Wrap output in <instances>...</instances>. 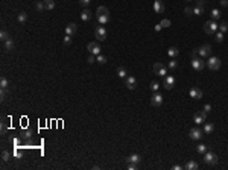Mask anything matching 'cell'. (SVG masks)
I'll return each mask as SVG.
<instances>
[{"instance_id": "19", "label": "cell", "mask_w": 228, "mask_h": 170, "mask_svg": "<svg viewBox=\"0 0 228 170\" xmlns=\"http://www.w3.org/2000/svg\"><path fill=\"white\" fill-rule=\"evenodd\" d=\"M91 11L90 9H82V12H81V20L82 21H90L91 20Z\"/></svg>"}, {"instance_id": "27", "label": "cell", "mask_w": 228, "mask_h": 170, "mask_svg": "<svg viewBox=\"0 0 228 170\" xmlns=\"http://www.w3.org/2000/svg\"><path fill=\"white\" fill-rule=\"evenodd\" d=\"M177 67H178V61L175 59V58H172V59L167 62V68H169V70H177Z\"/></svg>"}, {"instance_id": "41", "label": "cell", "mask_w": 228, "mask_h": 170, "mask_svg": "<svg viewBox=\"0 0 228 170\" xmlns=\"http://www.w3.org/2000/svg\"><path fill=\"white\" fill-rule=\"evenodd\" d=\"M0 96H2V100H5L8 96V88H0Z\"/></svg>"}, {"instance_id": "38", "label": "cell", "mask_w": 228, "mask_h": 170, "mask_svg": "<svg viewBox=\"0 0 228 170\" xmlns=\"http://www.w3.org/2000/svg\"><path fill=\"white\" fill-rule=\"evenodd\" d=\"M216 41L217 43H222L224 41V32H221V31L216 32Z\"/></svg>"}, {"instance_id": "11", "label": "cell", "mask_w": 228, "mask_h": 170, "mask_svg": "<svg viewBox=\"0 0 228 170\" xmlns=\"http://www.w3.org/2000/svg\"><path fill=\"white\" fill-rule=\"evenodd\" d=\"M173 85H175V78L173 76H164L163 78V87L166 88V90H172L173 88Z\"/></svg>"}, {"instance_id": "47", "label": "cell", "mask_w": 228, "mask_h": 170, "mask_svg": "<svg viewBox=\"0 0 228 170\" xmlns=\"http://www.w3.org/2000/svg\"><path fill=\"white\" fill-rule=\"evenodd\" d=\"M138 164H133V163H128V170H137Z\"/></svg>"}, {"instance_id": "40", "label": "cell", "mask_w": 228, "mask_h": 170, "mask_svg": "<svg viewBox=\"0 0 228 170\" xmlns=\"http://www.w3.org/2000/svg\"><path fill=\"white\" fill-rule=\"evenodd\" d=\"M219 31L225 33L228 31V23H221V24H219Z\"/></svg>"}, {"instance_id": "20", "label": "cell", "mask_w": 228, "mask_h": 170, "mask_svg": "<svg viewBox=\"0 0 228 170\" xmlns=\"http://www.w3.org/2000/svg\"><path fill=\"white\" fill-rule=\"evenodd\" d=\"M96 18H98L99 24H107L110 21V15H103V14H96Z\"/></svg>"}, {"instance_id": "34", "label": "cell", "mask_w": 228, "mask_h": 170, "mask_svg": "<svg viewBox=\"0 0 228 170\" xmlns=\"http://www.w3.org/2000/svg\"><path fill=\"white\" fill-rule=\"evenodd\" d=\"M8 87H9V80L5 76H2V79H0V88H8Z\"/></svg>"}, {"instance_id": "16", "label": "cell", "mask_w": 228, "mask_h": 170, "mask_svg": "<svg viewBox=\"0 0 228 170\" xmlns=\"http://www.w3.org/2000/svg\"><path fill=\"white\" fill-rule=\"evenodd\" d=\"M204 0H198L196 2V6L193 8V14L195 15H202L204 14Z\"/></svg>"}, {"instance_id": "53", "label": "cell", "mask_w": 228, "mask_h": 170, "mask_svg": "<svg viewBox=\"0 0 228 170\" xmlns=\"http://www.w3.org/2000/svg\"><path fill=\"white\" fill-rule=\"evenodd\" d=\"M172 170H182V167L178 166V164H175V166H172Z\"/></svg>"}, {"instance_id": "22", "label": "cell", "mask_w": 228, "mask_h": 170, "mask_svg": "<svg viewBox=\"0 0 228 170\" xmlns=\"http://www.w3.org/2000/svg\"><path fill=\"white\" fill-rule=\"evenodd\" d=\"M167 55H169L170 58H177V56L180 55V49H177V47H170V49H167Z\"/></svg>"}, {"instance_id": "55", "label": "cell", "mask_w": 228, "mask_h": 170, "mask_svg": "<svg viewBox=\"0 0 228 170\" xmlns=\"http://www.w3.org/2000/svg\"><path fill=\"white\" fill-rule=\"evenodd\" d=\"M43 2H44V3L47 5V3H50V2H53V0H43Z\"/></svg>"}, {"instance_id": "8", "label": "cell", "mask_w": 228, "mask_h": 170, "mask_svg": "<svg viewBox=\"0 0 228 170\" xmlns=\"http://www.w3.org/2000/svg\"><path fill=\"white\" fill-rule=\"evenodd\" d=\"M202 135H204V131L201 129V128H192L190 132H189L190 140H195V141L201 140V138H202Z\"/></svg>"}, {"instance_id": "46", "label": "cell", "mask_w": 228, "mask_h": 170, "mask_svg": "<svg viewBox=\"0 0 228 170\" xmlns=\"http://www.w3.org/2000/svg\"><path fill=\"white\" fill-rule=\"evenodd\" d=\"M53 8H55V2H50V3L46 5V9H47V11H52Z\"/></svg>"}, {"instance_id": "49", "label": "cell", "mask_w": 228, "mask_h": 170, "mask_svg": "<svg viewBox=\"0 0 228 170\" xmlns=\"http://www.w3.org/2000/svg\"><path fill=\"white\" fill-rule=\"evenodd\" d=\"M94 61H96V56H94V55H90L88 59H87V62H88V64H93Z\"/></svg>"}, {"instance_id": "9", "label": "cell", "mask_w": 228, "mask_h": 170, "mask_svg": "<svg viewBox=\"0 0 228 170\" xmlns=\"http://www.w3.org/2000/svg\"><path fill=\"white\" fill-rule=\"evenodd\" d=\"M198 55L201 58H208L212 55V46H210V44H204V46L198 47Z\"/></svg>"}, {"instance_id": "6", "label": "cell", "mask_w": 228, "mask_h": 170, "mask_svg": "<svg viewBox=\"0 0 228 170\" xmlns=\"http://www.w3.org/2000/svg\"><path fill=\"white\" fill-rule=\"evenodd\" d=\"M94 37L98 38V41H103L105 38H107V29H105L102 24L96 26V29H94Z\"/></svg>"}, {"instance_id": "54", "label": "cell", "mask_w": 228, "mask_h": 170, "mask_svg": "<svg viewBox=\"0 0 228 170\" xmlns=\"http://www.w3.org/2000/svg\"><path fill=\"white\" fill-rule=\"evenodd\" d=\"M221 6H228V0H221Z\"/></svg>"}, {"instance_id": "24", "label": "cell", "mask_w": 228, "mask_h": 170, "mask_svg": "<svg viewBox=\"0 0 228 170\" xmlns=\"http://www.w3.org/2000/svg\"><path fill=\"white\" fill-rule=\"evenodd\" d=\"M202 131H204V134H212V132L214 131V124H213V123H205Z\"/></svg>"}, {"instance_id": "26", "label": "cell", "mask_w": 228, "mask_h": 170, "mask_svg": "<svg viewBox=\"0 0 228 170\" xmlns=\"http://www.w3.org/2000/svg\"><path fill=\"white\" fill-rule=\"evenodd\" d=\"M3 44H5V49H6L8 52H11V50L14 49V40H12V38H9V40H6V41H5Z\"/></svg>"}, {"instance_id": "51", "label": "cell", "mask_w": 228, "mask_h": 170, "mask_svg": "<svg viewBox=\"0 0 228 170\" xmlns=\"http://www.w3.org/2000/svg\"><path fill=\"white\" fill-rule=\"evenodd\" d=\"M204 111H205V112H207V114H208V112H210V111H212V105H210V103H207V105H205V106H204Z\"/></svg>"}, {"instance_id": "39", "label": "cell", "mask_w": 228, "mask_h": 170, "mask_svg": "<svg viewBox=\"0 0 228 170\" xmlns=\"http://www.w3.org/2000/svg\"><path fill=\"white\" fill-rule=\"evenodd\" d=\"M32 146H33V140L29 138V140H24V144L21 147H32Z\"/></svg>"}, {"instance_id": "29", "label": "cell", "mask_w": 228, "mask_h": 170, "mask_svg": "<svg viewBox=\"0 0 228 170\" xmlns=\"http://www.w3.org/2000/svg\"><path fill=\"white\" fill-rule=\"evenodd\" d=\"M11 152H8V150H3L2 152V161H3V163H8V161H9L11 159Z\"/></svg>"}, {"instance_id": "31", "label": "cell", "mask_w": 228, "mask_h": 170, "mask_svg": "<svg viewBox=\"0 0 228 170\" xmlns=\"http://www.w3.org/2000/svg\"><path fill=\"white\" fill-rule=\"evenodd\" d=\"M17 20H19L20 23H24L26 20H28V14H26L24 11H21V12L19 14V17H17Z\"/></svg>"}, {"instance_id": "21", "label": "cell", "mask_w": 228, "mask_h": 170, "mask_svg": "<svg viewBox=\"0 0 228 170\" xmlns=\"http://www.w3.org/2000/svg\"><path fill=\"white\" fill-rule=\"evenodd\" d=\"M32 135H33V132H32L31 129H23L21 134H20V137H21L23 140H29V138H32Z\"/></svg>"}, {"instance_id": "44", "label": "cell", "mask_w": 228, "mask_h": 170, "mask_svg": "<svg viewBox=\"0 0 228 170\" xmlns=\"http://www.w3.org/2000/svg\"><path fill=\"white\" fill-rule=\"evenodd\" d=\"M64 44H66V46L72 44V37H70V35H66V37H64Z\"/></svg>"}, {"instance_id": "36", "label": "cell", "mask_w": 228, "mask_h": 170, "mask_svg": "<svg viewBox=\"0 0 228 170\" xmlns=\"http://www.w3.org/2000/svg\"><path fill=\"white\" fill-rule=\"evenodd\" d=\"M9 38H11V37H9V33H8V32H6L5 29H3L2 32H0V40H2L3 43H5L6 40H9Z\"/></svg>"}, {"instance_id": "14", "label": "cell", "mask_w": 228, "mask_h": 170, "mask_svg": "<svg viewBox=\"0 0 228 170\" xmlns=\"http://www.w3.org/2000/svg\"><path fill=\"white\" fill-rule=\"evenodd\" d=\"M154 11H155V14H163L166 11V5H164L163 0H155L154 2Z\"/></svg>"}, {"instance_id": "23", "label": "cell", "mask_w": 228, "mask_h": 170, "mask_svg": "<svg viewBox=\"0 0 228 170\" xmlns=\"http://www.w3.org/2000/svg\"><path fill=\"white\" fill-rule=\"evenodd\" d=\"M184 169L186 170H198V163H195V161H189V163H186Z\"/></svg>"}, {"instance_id": "13", "label": "cell", "mask_w": 228, "mask_h": 170, "mask_svg": "<svg viewBox=\"0 0 228 170\" xmlns=\"http://www.w3.org/2000/svg\"><path fill=\"white\" fill-rule=\"evenodd\" d=\"M151 105L152 106H161L163 105V96L160 94V93H154L152 94V97H151Z\"/></svg>"}, {"instance_id": "2", "label": "cell", "mask_w": 228, "mask_h": 170, "mask_svg": "<svg viewBox=\"0 0 228 170\" xmlns=\"http://www.w3.org/2000/svg\"><path fill=\"white\" fill-rule=\"evenodd\" d=\"M204 163L207 166H216L217 164V156H216L214 152H212V150L205 152V154H204Z\"/></svg>"}, {"instance_id": "5", "label": "cell", "mask_w": 228, "mask_h": 170, "mask_svg": "<svg viewBox=\"0 0 228 170\" xmlns=\"http://www.w3.org/2000/svg\"><path fill=\"white\" fill-rule=\"evenodd\" d=\"M192 68L195 71H202L204 70V59L198 56H192Z\"/></svg>"}, {"instance_id": "15", "label": "cell", "mask_w": 228, "mask_h": 170, "mask_svg": "<svg viewBox=\"0 0 228 170\" xmlns=\"http://www.w3.org/2000/svg\"><path fill=\"white\" fill-rule=\"evenodd\" d=\"M205 119H207V112H205V111L193 114V122H195L196 124H202V123L205 122Z\"/></svg>"}, {"instance_id": "4", "label": "cell", "mask_w": 228, "mask_h": 170, "mask_svg": "<svg viewBox=\"0 0 228 170\" xmlns=\"http://www.w3.org/2000/svg\"><path fill=\"white\" fill-rule=\"evenodd\" d=\"M87 50H88L91 55H94V56H98V55H100V52H102V47H100V44L99 43H96V41H91V43H88V46H87Z\"/></svg>"}, {"instance_id": "52", "label": "cell", "mask_w": 228, "mask_h": 170, "mask_svg": "<svg viewBox=\"0 0 228 170\" xmlns=\"http://www.w3.org/2000/svg\"><path fill=\"white\" fill-rule=\"evenodd\" d=\"M163 29V26L161 24H155V32H160Z\"/></svg>"}, {"instance_id": "42", "label": "cell", "mask_w": 228, "mask_h": 170, "mask_svg": "<svg viewBox=\"0 0 228 170\" xmlns=\"http://www.w3.org/2000/svg\"><path fill=\"white\" fill-rule=\"evenodd\" d=\"M160 24L163 26V28H169V26H170V20L169 18H164V20L160 21Z\"/></svg>"}, {"instance_id": "37", "label": "cell", "mask_w": 228, "mask_h": 170, "mask_svg": "<svg viewBox=\"0 0 228 170\" xmlns=\"http://www.w3.org/2000/svg\"><path fill=\"white\" fill-rule=\"evenodd\" d=\"M149 87H151V90L155 93L157 90H158V87H160V84L158 82H157V80H152V82H151V85H149Z\"/></svg>"}, {"instance_id": "35", "label": "cell", "mask_w": 228, "mask_h": 170, "mask_svg": "<svg viewBox=\"0 0 228 170\" xmlns=\"http://www.w3.org/2000/svg\"><path fill=\"white\" fill-rule=\"evenodd\" d=\"M96 62H99V64H107V56L100 53V55L96 56Z\"/></svg>"}, {"instance_id": "18", "label": "cell", "mask_w": 228, "mask_h": 170, "mask_svg": "<svg viewBox=\"0 0 228 170\" xmlns=\"http://www.w3.org/2000/svg\"><path fill=\"white\" fill-rule=\"evenodd\" d=\"M76 31H78V28H76V24L75 23H68L67 26H66V35H75L76 33Z\"/></svg>"}, {"instance_id": "10", "label": "cell", "mask_w": 228, "mask_h": 170, "mask_svg": "<svg viewBox=\"0 0 228 170\" xmlns=\"http://www.w3.org/2000/svg\"><path fill=\"white\" fill-rule=\"evenodd\" d=\"M125 85H126L128 90H134V88L137 87V79H135L133 75H128V76L125 78Z\"/></svg>"}, {"instance_id": "7", "label": "cell", "mask_w": 228, "mask_h": 170, "mask_svg": "<svg viewBox=\"0 0 228 170\" xmlns=\"http://www.w3.org/2000/svg\"><path fill=\"white\" fill-rule=\"evenodd\" d=\"M152 68H154V73H155V75H158V76H161V78H164L166 73H167V70H166V65L163 64V62H155Z\"/></svg>"}, {"instance_id": "56", "label": "cell", "mask_w": 228, "mask_h": 170, "mask_svg": "<svg viewBox=\"0 0 228 170\" xmlns=\"http://www.w3.org/2000/svg\"><path fill=\"white\" fill-rule=\"evenodd\" d=\"M186 2H192V0H186Z\"/></svg>"}, {"instance_id": "30", "label": "cell", "mask_w": 228, "mask_h": 170, "mask_svg": "<svg viewBox=\"0 0 228 170\" xmlns=\"http://www.w3.org/2000/svg\"><path fill=\"white\" fill-rule=\"evenodd\" d=\"M35 9H37V11H44L46 9V3L44 2H43V0H40V2H37V3H35Z\"/></svg>"}, {"instance_id": "3", "label": "cell", "mask_w": 228, "mask_h": 170, "mask_svg": "<svg viewBox=\"0 0 228 170\" xmlns=\"http://www.w3.org/2000/svg\"><path fill=\"white\" fill-rule=\"evenodd\" d=\"M207 67L210 70H213V71L219 70V68H221V59H219L217 56H210L208 61H207Z\"/></svg>"}, {"instance_id": "12", "label": "cell", "mask_w": 228, "mask_h": 170, "mask_svg": "<svg viewBox=\"0 0 228 170\" xmlns=\"http://www.w3.org/2000/svg\"><path fill=\"white\" fill-rule=\"evenodd\" d=\"M189 94H190V97H193V99H196V100H199L201 97L204 96L202 90H201L199 87H192V88H190V91H189Z\"/></svg>"}, {"instance_id": "17", "label": "cell", "mask_w": 228, "mask_h": 170, "mask_svg": "<svg viewBox=\"0 0 228 170\" xmlns=\"http://www.w3.org/2000/svg\"><path fill=\"white\" fill-rule=\"evenodd\" d=\"M143 161V158L140 156L138 154H133V155H129L128 158H126V164L128 163H133V164H140Z\"/></svg>"}, {"instance_id": "45", "label": "cell", "mask_w": 228, "mask_h": 170, "mask_svg": "<svg viewBox=\"0 0 228 170\" xmlns=\"http://www.w3.org/2000/svg\"><path fill=\"white\" fill-rule=\"evenodd\" d=\"M6 132V119L3 117L2 119V134H5Z\"/></svg>"}, {"instance_id": "33", "label": "cell", "mask_w": 228, "mask_h": 170, "mask_svg": "<svg viewBox=\"0 0 228 170\" xmlns=\"http://www.w3.org/2000/svg\"><path fill=\"white\" fill-rule=\"evenodd\" d=\"M196 152H198V154H201V155H204L205 152H207V146L205 144H198L196 146Z\"/></svg>"}, {"instance_id": "50", "label": "cell", "mask_w": 228, "mask_h": 170, "mask_svg": "<svg viewBox=\"0 0 228 170\" xmlns=\"http://www.w3.org/2000/svg\"><path fill=\"white\" fill-rule=\"evenodd\" d=\"M90 2H91V0H79V3H81L82 6H88Z\"/></svg>"}, {"instance_id": "32", "label": "cell", "mask_w": 228, "mask_h": 170, "mask_svg": "<svg viewBox=\"0 0 228 170\" xmlns=\"http://www.w3.org/2000/svg\"><path fill=\"white\" fill-rule=\"evenodd\" d=\"M210 14H212V20H219L221 18V11L219 9H213Z\"/></svg>"}, {"instance_id": "48", "label": "cell", "mask_w": 228, "mask_h": 170, "mask_svg": "<svg viewBox=\"0 0 228 170\" xmlns=\"http://www.w3.org/2000/svg\"><path fill=\"white\" fill-rule=\"evenodd\" d=\"M184 12H186V15H187V17H190L192 14H193V9H192V8H189V6H187L186 9H184Z\"/></svg>"}, {"instance_id": "43", "label": "cell", "mask_w": 228, "mask_h": 170, "mask_svg": "<svg viewBox=\"0 0 228 170\" xmlns=\"http://www.w3.org/2000/svg\"><path fill=\"white\" fill-rule=\"evenodd\" d=\"M21 140H23L21 137H17V138H14V141H12V143H14V146H15V147H20V141H21Z\"/></svg>"}, {"instance_id": "1", "label": "cell", "mask_w": 228, "mask_h": 170, "mask_svg": "<svg viewBox=\"0 0 228 170\" xmlns=\"http://www.w3.org/2000/svg\"><path fill=\"white\" fill-rule=\"evenodd\" d=\"M217 29H219V24L216 23V20H208V21L204 23V32H205L207 35H213V33H216Z\"/></svg>"}, {"instance_id": "28", "label": "cell", "mask_w": 228, "mask_h": 170, "mask_svg": "<svg viewBox=\"0 0 228 170\" xmlns=\"http://www.w3.org/2000/svg\"><path fill=\"white\" fill-rule=\"evenodd\" d=\"M96 14H103V15H110V11L107 6H99L98 9H96Z\"/></svg>"}, {"instance_id": "25", "label": "cell", "mask_w": 228, "mask_h": 170, "mask_svg": "<svg viewBox=\"0 0 228 170\" xmlns=\"http://www.w3.org/2000/svg\"><path fill=\"white\" fill-rule=\"evenodd\" d=\"M117 76H119V78H122V79H125V78L128 76L126 68H125V67H119V68H117Z\"/></svg>"}]
</instances>
